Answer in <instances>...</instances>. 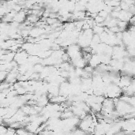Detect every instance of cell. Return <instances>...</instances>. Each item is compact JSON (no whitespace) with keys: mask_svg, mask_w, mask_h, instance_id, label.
Segmentation results:
<instances>
[{"mask_svg":"<svg viewBox=\"0 0 135 135\" xmlns=\"http://www.w3.org/2000/svg\"><path fill=\"white\" fill-rule=\"evenodd\" d=\"M26 14H27V13H25V10H21V12H19L16 14V16L13 18V21H16L19 24L25 22V20H26L25 18H27Z\"/></svg>","mask_w":135,"mask_h":135,"instance_id":"cell-1","label":"cell"},{"mask_svg":"<svg viewBox=\"0 0 135 135\" xmlns=\"http://www.w3.org/2000/svg\"><path fill=\"white\" fill-rule=\"evenodd\" d=\"M84 70H85V72L89 73V74H91V73H93V68L89 65V66H86L84 68Z\"/></svg>","mask_w":135,"mask_h":135,"instance_id":"cell-2","label":"cell"}]
</instances>
